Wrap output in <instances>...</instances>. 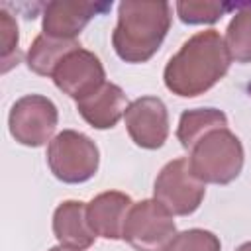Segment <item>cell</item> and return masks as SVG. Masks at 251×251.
I'll list each match as a JSON object with an SVG mask.
<instances>
[{"label":"cell","instance_id":"obj_2","mask_svg":"<svg viewBox=\"0 0 251 251\" xmlns=\"http://www.w3.org/2000/svg\"><path fill=\"white\" fill-rule=\"evenodd\" d=\"M171 25L167 2H122L112 43L126 63H145L159 49Z\"/></svg>","mask_w":251,"mask_h":251},{"label":"cell","instance_id":"obj_5","mask_svg":"<svg viewBox=\"0 0 251 251\" xmlns=\"http://www.w3.org/2000/svg\"><path fill=\"white\" fill-rule=\"evenodd\" d=\"M171 216L173 214L157 200L133 204L122 237L135 251H167L176 237V227Z\"/></svg>","mask_w":251,"mask_h":251},{"label":"cell","instance_id":"obj_17","mask_svg":"<svg viewBox=\"0 0 251 251\" xmlns=\"http://www.w3.org/2000/svg\"><path fill=\"white\" fill-rule=\"evenodd\" d=\"M229 6L220 4H192V2H178L176 10L180 14V20L184 24H214L218 18H222V12Z\"/></svg>","mask_w":251,"mask_h":251},{"label":"cell","instance_id":"obj_4","mask_svg":"<svg viewBox=\"0 0 251 251\" xmlns=\"http://www.w3.org/2000/svg\"><path fill=\"white\" fill-rule=\"evenodd\" d=\"M47 163L59 180L69 184L84 182L96 175L98 147L86 135L65 129L49 143Z\"/></svg>","mask_w":251,"mask_h":251},{"label":"cell","instance_id":"obj_8","mask_svg":"<svg viewBox=\"0 0 251 251\" xmlns=\"http://www.w3.org/2000/svg\"><path fill=\"white\" fill-rule=\"evenodd\" d=\"M104 78L106 75L100 59L86 49L69 53L53 73L55 86L76 102L100 90L104 86Z\"/></svg>","mask_w":251,"mask_h":251},{"label":"cell","instance_id":"obj_9","mask_svg":"<svg viewBox=\"0 0 251 251\" xmlns=\"http://www.w3.org/2000/svg\"><path fill=\"white\" fill-rule=\"evenodd\" d=\"M126 126L135 145L143 149H159L169 135V116L161 98L143 96L126 110Z\"/></svg>","mask_w":251,"mask_h":251},{"label":"cell","instance_id":"obj_12","mask_svg":"<svg viewBox=\"0 0 251 251\" xmlns=\"http://www.w3.org/2000/svg\"><path fill=\"white\" fill-rule=\"evenodd\" d=\"M53 233L57 241L67 249H88L94 243L96 235L88 226L84 202H63L53 216Z\"/></svg>","mask_w":251,"mask_h":251},{"label":"cell","instance_id":"obj_13","mask_svg":"<svg viewBox=\"0 0 251 251\" xmlns=\"http://www.w3.org/2000/svg\"><path fill=\"white\" fill-rule=\"evenodd\" d=\"M80 49V43L75 39H61V37H49L45 33L37 35L33 45L27 53V67L41 75V76H53L59 63L73 51Z\"/></svg>","mask_w":251,"mask_h":251},{"label":"cell","instance_id":"obj_1","mask_svg":"<svg viewBox=\"0 0 251 251\" xmlns=\"http://www.w3.org/2000/svg\"><path fill=\"white\" fill-rule=\"evenodd\" d=\"M229 53L216 29L192 35L165 67V84L173 94L198 96L210 90L229 69Z\"/></svg>","mask_w":251,"mask_h":251},{"label":"cell","instance_id":"obj_11","mask_svg":"<svg viewBox=\"0 0 251 251\" xmlns=\"http://www.w3.org/2000/svg\"><path fill=\"white\" fill-rule=\"evenodd\" d=\"M126 106H127V98L124 90L112 82H104L100 90L76 102L78 114L96 129L114 127L120 122V118L126 114L127 110Z\"/></svg>","mask_w":251,"mask_h":251},{"label":"cell","instance_id":"obj_3","mask_svg":"<svg viewBox=\"0 0 251 251\" xmlns=\"http://www.w3.org/2000/svg\"><path fill=\"white\" fill-rule=\"evenodd\" d=\"M188 165L198 180L227 184L237 178L243 167L241 141L227 127L212 129L190 149Z\"/></svg>","mask_w":251,"mask_h":251},{"label":"cell","instance_id":"obj_14","mask_svg":"<svg viewBox=\"0 0 251 251\" xmlns=\"http://www.w3.org/2000/svg\"><path fill=\"white\" fill-rule=\"evenodd\" d=\"M220 127H227V118L224 112L216 110V108H202V110H186L180 116L178 122V129H176V137L180 141V145L190 151L198 139H202L208 131L212 129H220Z\"/></svg>","mask_w":251,"mask_h":251},{"label":"cell","instance_id":"obj_18","mask_svg":"<svg viewBox=\"0 0 251 251\" xmlns=\"http://www.w3.org/2000/svg\"><path fill=\"white\" fill-rule=\"evenodd\" d=\"M237 251H251V241H249V243H243V245H241Z\"/></svg>","mask_w":251,"mask_h":251},{"label":"cell","instance_id":"obj_19","mask_svg":"<svg viewBox=\"0 0 251 251\" xmlns=\"http://www.w3.org/2000/svg\"><path fill=\"white\" fill-rule=\"evenodd\" d=\"M49 251H75V249H63V247H53V249H49Z\"/></svg>","mask_w":251,"mask_h":251},{"label":"cell","instance_id":"obj_10","mask_svg":"<svg viewBox=\"0 0 251 251\" xmlns=\"http://www.w3.org/2000/svg\"><path fill=\"white\" fill-rule=\"evenodd\" d=\"M131 204V198L124 192L112 190L98 194L86 206V220L94 235L106 239H122Z\"/></svg>","mask_w":251,"mask_h":251},{"label":"cell","instance_id":"obj_6","mask_svg":"<svg viewBox=\"0 0 251 251\" xmlns=\"http://www.w3.org/2000/svg\"><path fill=\"white\" fill-rule=\"evenodd\" d=\"M155 200L163 204L175 216L192 214L204 198V182L198 180L188 165V159L180 157L163 167L155 180Z\"/></svg>","mask_w":251,"mask_h":251},{"label":"cell","instance_id":"obj_7","mask_svg":"<svg viewBox=\"0 0 251 251\" xmlns=\"http://www.w3.org/2000/svg\"><path fill=\"white\" fill-rule=\"evenodd\" d=\"M57 126L55 104L39 94H29L20 98L10 110V133L16 141L39 147L43 145Z\"/></svg>","mask_w":251,"mask_h":251},{"label":"cell","instance_id":"obj_15","mask_svg":"<svg viewBox=\"0 0 251 251\" xmlns=\"http://www.w3.org/2000/svg\"><path fill=\"white\" fill-rule=\"evenodd\" d=\"M227 53L237 63H251V12L237 14L227 27Z\"/></svg>","mask_w":251,"mask_h":251},{"label":"cell","instance_id":"obj_16","mask_svg":"<svg viewBox=\"0 0 251 251\" xmlns=\"http://www.w3.org/2000/svg\"><path fill=\"white\" fill-rule=\"evenodd\" d=\"M167 251H220V241L204 229H188L178 233Z\"/></svg>","mask_w":251,"mask_h":251}]
</instances>
